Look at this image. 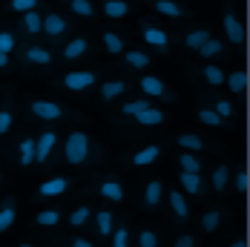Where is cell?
Wrapping results in <instances>:
<instances>
[{"mask_svg": "<svg viewBox=\"0 0 250 247\" xmlns=\"http://www.w3.org/2000/svg\"><path fill=\"white\" fill-rule=\"evenodd\" d=\"M52 61H55L52 49L41 46V43H32V46H26L23 55H21V63H23V66H52Z\"/></svg>", "mask_w": 250, "mask_h": 247, "instance_id": "obj_7", "label": "cell"}, {"mask_svg": "<svg viewBox=\"0 0 250 247\" xmlns=\"http://www.w3.org/2000/svg\"><path fill=\"white\" fill-rule=\"evenodd\" d=\"M18 222V201L12 196L3 198V204H0V233H6L9 227H15Z\"/></svg>", "mask_w": 250, "mask_h": 247, "instance_id": "obj_13", "label": "cell"}, {"mask_svg": "<svg viewBox=\"0 0 250 247\" xmlns=\"http://www.w3.org/2000/svg\"><path fill=\"white\" fill-rule=\"evenodd\" d=\"M9 66V55L6 52H0V69H6Z\"/></svg>", "mask_w": 250, "mask_h": 247, "instance_id": "obj_49", "label": "cell"}, {"mask_svg": "<svg viewBox=\"0 0 250 247\" xmlns=\"http://www.w3.org/2000/svg\"><path fill=\"white\" fill-rule=\"evenodd\" d=\"M18 46V38L9 32V29H0V52H6V55H12Z\"/></svg>", "mask_w": 250, "mask_h": 247, "instance_id": "obj_42", "label": "cell"}, {"mask_svg": "<svg viewBox=\"0 0 250 247\" xmlns=\"http://www.w3.org/2000/svg\"><path fill=\"white\" fill-rule=\"evenodd\" d=\"M63 6L78 15V18H95V6H92V0H63Z\"/></svg>", "mask_w": 250, "mask_h": 247, "instance_id": "obj_28", "label": "cell"}, {"mask_svg": "<svg viewBox=\"0 0 250 247\" xmlns=\"http://www.w3.org/2000/svg\"><path fill=\"white\" fill-rule=\"evenodd\" d=\"M95 230H98V236H104V239H109L112 236V230H115V213L112 210H98L95 213Z\"/></svg>", "mask_w": 250, "mask_h": 247, "instance_id": "obj_20", "label": "cell"}, {"mask_svg": "<svg viewBox=\"0 0 250 247\" xmlns=\"http://www.w3.org/2000/svg\"><path fill=\"white\" fill-rule=\"evenodd\" d=\"M0 181H3V175H0Z\"/></svg>", "mask_w": 250, "mask_h": 247, "instance_id": "obj_52", "label": "cell"}, {"mask_svg": "<svg viewBox=\"0 0 250 247\" xmlns=\"http://www.w3.org/2000/svg\"><path fill=\"white\" fill-rule=\"evenodd\" d=\"M141 38L150 43L152 49L158 52H170V35L161 29V26L150 23V21H141Z\"/></svg>", "mask_w": 250, "mask_h": 247, "instance_id": "obj_5", "label": "cell"}, {"mask_svg": "<svg viewBox=\"0 0 250 247\" xmlns=\"http://www.w3.org/2000/svg\"><path fill=\"white\" fill-rule=\"evenodd\" d=\"M158 155H161V147L158 144H147V147H141L138 152L129 155V164L132 167H150L152 161H158Z\"/></svg>", "mask_w": 250, "mask_h": 247, "instance_id": "obj_14", "label": "cell"}, {"mask_svg": "<svg viewBox=\"0 0 250 247\" xmlns=\"http://www.w3.org/2000/svg\"><path fill=\"white\" fill-rule=\"evenodd\" d=\"M109 239H112V247H129V227H124V224L115 227Z\"/></svg>", "mask_w": 250, "mask_h": 247, "instance_id": "obj_43", "label": "cell"}, {"mask_svg": "<svg viewBox=\"0 0 250 247\" xmlns=\"http://www.w3.org/2000/svg\"><path fill=\"white\" fill-rule=\"evenodd\" d=\"M89 155H92V138L83 129H72L63 138V161L69 167H81L89 161Z\"/></svg>", "mask_w": 250, "mask_h": 247, "instance_id": "obj_1", "label": "cell"}, {"mask_svg": "<svg viewBox=\"0 0 250 247\" xmlns=\"http://www.w3.org/2000/svg\"><path fill=\"white\" fill-rule=\"evenodd\" d=\"M150 55H147V52H141V49H129L124 55V63L126 66H129V69H147V66H150Z\"/></svg>", "mask_w": 250, "mask_h": 247, "instance_id": "obj_30", "label": "cell"}, {"mask_svg": "<svg viewBox=\"0 0 250 247\" xmlns=\"http://www.w3.org/2000/svg\"><path fill=\"white\" fill-rule=\"evenodd\" d=\"M69 247H92V242L83 239V236H72V239H69Z\"/></svg>", "mask_w": 250, "mask_h": 247, "instance_id": "obj_48", "label": "cell"}, {"mask_svg": "<svg viewBox=\"0 0 250 247\" xmlns=\"http://www.w3.org/2000/svg\"><path fill=\"white\" fill-rule=\"evenodd\" d=\"M66 32H69V21H66L61 12H46V15H43V29H41V35H46L52 41H61Z\"/></svg>", "mask_w": 250, "mask_h": 247, "instance_id": "obj_6", "label": "cell"}, {"mask_svg": "<svg viewBox=\"0 0 250 247\" xmlns=\"http://www.w3.org/2000/svg\"><path fill=\"white\" fill-rule=\"evenodd\" d=\"M225 83L230 86L233 95H242V92H248V72L245 69H236V72L225 75Z\"/></svg>", "mask_w": 250, "mask_h": 247, "instance_id": "obj_26", "label": "cell"}, {"mask_svg": "<svg viewBox=\"0 0 250 247\" xmlns=\"http://www.w3.org/2000/svg\"><path fill=\"white\" fill-rule=\"evenodd\" d=\"M219 224H222V213H219V210H207V213L201 216V230H204V233H216Z\"/></svg>", "mask_w": 250, "mask_h": 247, "instance_id": "obj_39", "label": "cell"}, {"mask_svg": "<svg viewBox=\"0 0 250 247\" xmlns=\"http://www.w3.org/2000/svg\"><path fill=\"white\" fill-rule=\"evenodd\" d=\"M12 124H15V103L6 98L3 103H0V138L12 129Z\"/></svg>", "mask_w": 250, "mask_h": 247, "instance_id": "obj_29", "label": "cell"}, {"mask_svg": "<svg viewBox=\"0 0 250 247\" xmlns=\"http://www.w3.org/2000/svg\"><path fill=\"white\" fill-rule=\"evenodd\" d=\"M95 83H98V75L92 69H75V72H66L58 78V86H63L69 92H83V89H89Z\"/></svg>", "mask_w": 250, "mask_h": 247, "instance_id": "obj_2", "label": "cell"}, {"mask_svg": "<svg viewBox=\"0 0 250 247\" xmlns=\"http://www.w3.org/2000/svg\"><path fill=\"white\" fill-rule=\"evenodd\" d=\"M41 29H43V15H41V9L21 15V32H23L26 38H38Z\"/></svg>", "mask_w": 250, "mask_h": 247, "instance_id": "obj_11", "label": "cell"}, {"mask_svg": "<svg viewBox=\"0 0 250 247\" xmlns=\"http://www.w3.org/2000/svg\"><path fill=\"white\" fill-rule=\"evenodd\" d=\"M29 112L38 115L41 121H61V118L69 115L66 106H61V103H55V101H41V98L29 101Z\"/></svg>", "mask_w": 250, "mask_h": 247, "instance_id": "obj_4", "label": "cell"}, {"mask_svg": "<svg viewBox=\"0 0 250 247\" xmlns=\"http://www.w3.org/2000/svg\"><path fill=\"white\" fill-rule=\"evenodd\" d=\"M201 75H204V81H207L210 86H222V83H225V72H222L219 66H204Z\"/></svg>", "mask_w": 250, "mask_h": 247, "instance_id": "obj_41", "label": "cell"}, {"mask_svg": "<svg viewBox=\"0 0 250 247\" xmlns=\"http://www.w3.org/2000/svg\"><path fill=\"white\" fill-rule=\"evenodd\" d=\"M109 21H121L129 15V0H104V9H101Z\"/></svg>", "mask_w": 250, "mask_h": 247, "instance_id": "obj_23", "label": "cell"}, {"mask_svg": "<svg viewBox=\"0 0 250 247\" xmlns=\"http://www.w3.org/2000/svg\"><path fill=\"white\" fill-rule=\"evenodd\" d=\"M213 112L222 118V121H230L233 115H236V106H233V101H225V98H213Z\"/></svg>", "mask_w": 250, "mask_h": 247, "instance_id": "obj_35", "label": "cell"}, {"mask_svg": "<svg viewBox=\"0 0 250 247\" xmlns=\"http://www.w3.org/2000/svg\"><path fill=\"white\" fill-rule=\"evenodd\" d=\"M175 147H184V152H199V149H204V138L193 135V132H184L175 138Z\"/></svg>", "mask_w": 250, "mask_h": 247, "instance_id": "obj_31", "label": "cell"}, {"mask_svg": "<svg viewBox=\"0 0 250 247\" xmlns=\"http://www.w3.org/2000/svg\"><path fill=\"white\" fill-rule=\"evenodd\" d=\"M178 167H181V173H201V161L193 152H181L178 155Z\"/></svg>", "mask_w": 250, "mask_h": 247, "instance_id": "obj_38", "label": "cell"}, {"mask_svg": "<svg viewBox=\"0 0 250 247\" xmlns=\"http://www.w3.org/2000/svg\"><path fill=\"white\" fill-rule=\"evenodd\" d=\"M233 187H236V193H248L250 178H248V170H245V167H242V170H236V181H233Z\"/></svg>", "mask_w": 250, "mask_h": 247, "instance_id": "obj_45", "label": "cell"}, {"mask_svg": "<svg viewBox=\"0 0 250 247\" xmlns=\"http://www.w3.org/2000/svg\"><path fill=\"white\" fill-rule=\"evenodd\" d=\"M161 198H164V184H161L158 178H152L150 184L144 187V207H147V210H155V207L161 204Z\"/></svg>", "mask_w": 250, "mask_h": 247, "instance_id": "obj_21", "label": "cell"}, {"mask_svg": "<svg viewBox=\"0 0 250 247\" xmlns=\"http://www.w3.org/2000/svg\"><path fill=\"white\" fill-rule=\"evenodd\" d=\"M98 196H104L106 201H124V187H121V181H115V178H104L98 184Z\"/></svg>", "mask_w": 250, "mask_h": 247, "instance_id": "obj_17", "label": "cell"}, {"mask_svg": "<svg viewBox=\"0 0 250 247\" xmlns=\"http://www.w3.org/2000/svg\"><path fill=\"white\" fill-rule=\"evenodd\" d=\"M204 41H210V29L207 26H199V29H190V32H184L181 35V46H187V49H199Z\"/></svg>", "mask_w": 250, "mask_h": 247, "instance_id": "obj_18", "label": "cell"}, {"mask_svg": "<svg viewBox=\"0 0 250 247\" xmlns=\"http://www.w3.org/2000/svg\"><path fill=\"white\" fill-rule=\"evenodd\" d=\"M86 52H89V41H86L83 35H78V38H72V41L63 46L61 58H63V61H78V58H83Z\"/></svg>", "mask_w": 250, "mask_h": 247, "instance_id": "obj_16", "label": "cell"}, {"mask_svg": "<svg viewBox=\"0 0 250 247\" xmlns=\"http://www.w3.org/2000/svg\"><path fill=\"white\" fill-rule=\"evenodd\" d=\"M92 219V207L89 204H81L72 210V216H69V227H83V224Z\"/></svg>", "mask_w": 250, "mask_h": 247, "instance_id": "obj_36", "label": "cell"}, {"mask_svg": "<svg viewBox=\"0 0 250 247\" xmlns=\"http://www.w3.org/2000/svg\"><path fill=\"white\" fill-rule=\"evenodd\" d=\"M230 247H248V239H236Z\"/></svg>", "mask_w": 250, "mask_h": 247, "instance_id": "obj_50", "label": "cell"}, {"mask_svg": "<svg viewBox=\"0 0 250 247\" xmlns=\"http://www.w3.org/2000/svg\"><path fill=\"white\" fill-rule=\"evenodd\" d=\"M101 41H104V46L109 55H124L126 52V41L118 35V32H112V29H106L104 35H101Z\"/></svg>", "mask_w": 250, "mask_h": 247, "instance_id": "obj_25", "label": "cell"}, {"mask_svg": "<svg viewBox=\"0 0 250 247\" xmlns=\"http://www.w3.org/2000/svg\"><path fill=\"white\" fill-rule=\"evenodd\" d=\"M178 184H181L190 196H204V181H201V173H181V175H178Z\"/></svg>", "mask_w": 250, "mask_h": 247, "instance_id": "obj_24", "label": "cell"}, {"mask_svg": "<svg viewBox=\"0 0 250 247\" xmlns=\"http://www.w3.org/2000/svg\"><path fill=\"white\" fill-rule=\"evenodd\" d=\"M164 118H167V115H164L161 109H155V106H147L144 112H138V115H135V121L141 124V126H161Z\"/></svg>", "mask_w": 250, "mask_h": 247, "instance_id": "obj_27", "label": "cell"}, {"mask_svg": "<svg viewBox=\"0 0 250 247\" xmlns=\"http://www.w3.org/2000/svg\"><path fill=\"white\" fill-rule=\"evenodd\" d=\"M138 89L144 92V98H161V101H175V92L161 81V78H155V75H144V78H138Z\"/></svg>", "mask_w": 250, "mask_h": 247, "instance_id": "obj_3", "label": "cell"}, {"mask_svg": "<svg viewBox=\"0 0 250 247\" xmlns=\"http://www.w3.org/2000/svg\"><path fill=\"white\" fill-rule=\"evenodd\" d=\"M126 89H129V83H126V81H121V78L104 81V83H101V101H104V103H112L115 98H121Z\"/></svg>", "mask_w": 250, "mask_h": 247, "instance_id": "obj_12", "label": "cell"}, {"mask_svg": "<svg viewBox=\"0 0 250 247\" xmlns=\"http://www.w3.org/2000/svg\"><path fill=\"white\" fill-rule=\"evenodd\" d=\"M167 198H170V210H173L175 222H187L190 219V207H187V198H184V193H178V190H170L167 193Z\"/></svg>", "mask_w": 250, "mask_h": 247, "instance_id": "obj_15", "label": "cell"}, {"mask_svg": "<svg viewBox=\"0 0 250 247\" xmlns=\"http://www.w3.org/2000/svg\"><path fill=\"white\" fill-rule=\"evenodd\" d=\"M35 147H38V141H35L32 135H23V138H21V144H18L21 167H32V164H35Z\"/></svg>", "mask_w": 250, "mask_h": 247, "instance_id": "obj_22", "label": "cell"}, {"mask_svg": "<svg viewBox=\"0 0 250 247\" xmlns=\"http://www.w3.org/2000/svg\"><path fill=\"white\" fill-rule=\"evenodd\" d=\"M35 141H38V147H35V164H46L49 155H52V149H55V144H58L55 129H43Z\"/></svg>", "mask_w": 250, "mask_h": 247, "instance_id": "obj_9", "label": "cell"}, {"mask_svg": "<svg viewBox=\"0 0 250 247\" xmlns=\"http://www.w3.org/2000/svg\"><path fill=\"white\" fill-rule=\"evenodd\" d=\"M227 181H230V167H227V164H219V167L213 170V190H216V193H225Z\"/></svg>", "mask_w": 250, "mask_h": 247, "instance_id": "obj_37", "label": "cell"}, {"mask_svg": "<svg viewBox=\"0 0 250 247\" xmlns=\"http://www.w3.org/2000/svg\"><path fill=\"white\" fill-rule=\"evenodd\" d=\"M61 224V210H41L35 216V227H58Z\"/></svg>", "mask_w": 250, "mask_h": 247, "instance_id": "obj_34", "label": "cell"}, {"mask_svg": "<svg viewBox=\"0 0 250 247\" xmlns=\"http://www.w3.org/2000/svg\"><path fill=\"white\" fill-rule=\"evenodd\" d=\"M199 121L207 124V126H222V118H219L213 109H207V106H201L199 109Z\"/></svg>", "mask_w": 250, "mask_h": 247, "instance_id": "obj_44", "label": "cell"}, {"mask_svg": "<svg viewBox=\"0 0 250 247\" xmlns=\"http://www.w3.org/2000/svg\"><path fill=\"white\" fill-rule=\"evenodd\" d=\"M138 247H158V236L152 230H141L138 233Z\"/></svg>", "mask_w": 250, "mask_h": 247, "instance_id": "obj_46", "label": "cell"}, {"mask_svg": "<svg viewBox=\"0 0 250 247\" xmlns=\"http://www.w3.org/2000/svg\"><path fill=\"white\" fill-rule=\"evenodd\" d=\"M150 6L164 18H184L187 15V9L181 3H175V0H150Z\"/></svg>", "mask_w": 250, "mask_h": 247, "instance_id": "obj_19", "label": "cell"}, {"mask_svg": "<svg viewBox=\"0 0 250 247\" xmlns=\"http://www.w3.org/2000/svg\"><path fill=\"white\" fill-rule=\"evenodd\" d=\"M147 106H152L150 98H132V101H126V103H121V115L135 118V115H138V112H144Z\"/></svg>", "mask_w": 250, "mask_h": 247, "instance_id": "obj_32", "label": "cell"}, {"mask_svg": "<svg viewBox=\"0 0 250 247\" xmlns=\"http://www.w3.org/2000/svg\"><path fill=\"white\" fill-rule=\"evenodd\" d=\"M69 178L66 175H55V178H49V181H43V184H38V193L35 196L38 198H55V196H63L66 190H69Z\"/></svg>", "mask_w": 250, "mask_h": 247, "instance_id": "obj_10", "label": "cell"}, {"mask_svg": "<svg viewBox=\"0 0 250 247\" xmlns=\"http://www.w3.org/2000/svg\"><path fill=\"white\" fill-rule=\"evenodd\" d=\"M225 32H227V41L233 46H245V23L236 18V12L230 6H227V12H225Z\"/></svg>", "mask_w": 250, "mask_h": 247, "instance_id": "obj_8", "label": "cell"}, {"mask_svg": "<svg viewBox=\"0 0 250 247\" xmlns=\"http://www.w3.org/2000/svg\"><path fill=\"white\" fill-rule=\"evenodd\" d=\"M21 247H32V245H29V242H23V245H21Z\"/></svg>", "mask_w": 250, "mask_h": 247, "instance_id": "obj_51", "label": "cell"}, {"mask_svg": "<svg viewBox=\"0 0 250 247\" xmlns=\"http://www.w3.org/2000/svg\"><path fill=\"white\" fill-rule=\"evenodd\" d=\"M6 6H9V12H15V15H26V12L41 9V6H43V0H9Z\"/></svg>", "mask_w": 250, "mask_h": 247, "instance_id": "obj_33", "label": "cell"}, {"mask_svg": "<svg viewBox=\"0 0 250 247\" xmlns=\"http://www.w3.org/2000/svg\"><path fill=\"white\" fill-rule=\"evenodd\" d=\"M196 52H199V58H216V55H222V41L210 38V41H204Z\"/></svg>", "mask_w": 250, "mask_h": 247, "instance_id": "obj_40", "label": "cell"}, {"mask_svg": "<svg viewBox=\"0 0 250 247\" xmlns=\"http://www.w3.org/2000/svg\"><path fill=\"white\" fill-rule=\"evenodd\" d=\"M173 247H196V239H193L190 233H184V236H178L173 242Z\"/></svg>", "mask_w": 250, "mask_h": 247, "instance_id": "obj_47", "label": "cell"}]
</instances>
